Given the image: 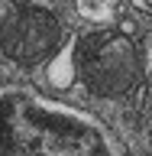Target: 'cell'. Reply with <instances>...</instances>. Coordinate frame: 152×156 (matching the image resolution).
<instances>
[{
    "instance_id": "cell-6",
    "label": "cell",
    "mask_w": 152,
    "mask_h": 156,
    "mask_svg": "<svg viewBox=\"0 0 152 156\" xmlns=\"http://www.w3.org/2000/svg\"><path fill=\"white\" fill-rule=\"evenodd\" d=\"M120 33H123V36H133V33H136V23H133V20H123V23H120Z\"/></svg>"
},
{
    "instance_id": "cell-3",
    "label": "cell",
    "mask_w": 152,
    "mask_h": 156,
    "mask_svg": "<svg viewBox=\"0 0 152 156\" xmlns=\"http://www.w3.org/2000/svg\"><path fill=\"white\" fill-rule=\"evenodd\" d=\"M62 42V23L46 7H19L0 26V52L19 65H36Z\"/></svg>"
},
{
    "instance_id": "cell-8",
    "label": "cell",
    "mask_w": 152,
    "mask_h": 156,
    "mask_svg": "<svg viewBox=\"0 0 152 156\" xmlns=\"http://www.w3.org/2000/svg\"><path fill=\"white\" fill-rule=\"evenodd\" d=\"M149 127H152V114H149Z\"/></svg>"
},
{
    "instance_id": "cell-7",
    "label": "cell",
    "mask_w": 152,
    "mask_h": 156,
    "mask_svg": "<svg viewBox=\"0 0 152 156\" xmlns=\"http://www.w3.org/2000/svg\"><path fill=\"white\" fill-rule=\"evenodd\" d=\"M139 10H146V13H152V0H133Z\"/></svg>"
},
{
    "instance_id": "cell-1",
    "label": "cell",
    "mask_w": 152,
    "mask_h": 156,
    "mask_svg": "<svg viewBox=\"0 0 152 156\" xmlns=\"http://www.w3.org/2000/svg\"><path fill=\"white\" fill-rule=\"evenodd\" d=\"M0 156H117L104 130L75 107L0 88Z\"/></svg>"
},
{
    "instance_id": "cell-2",
    "label": "cell",
    "mask_w": 152,
    "mask_h": 156,
    "mask_svg": "<svg viewBox=\"0 0 152 156\" xmlns=\"http://www.w3.org/2000/svg\"><path fill=\"white\" fill-rule=\"evenodd\" d=\"M78 78L94 98H126L143 78V58L123 33H87L78 39Z\"/></svg>"
},
{
    "instance_id": "cell-4",
    "label": "cell",
    "mask_w": 152,
    "mask_h": 156,
    "mask_svg": "<svg viewBox=\"0 0 152 156\" xmlns=\"http://www.w3.org/2000/svg\"><path fill=\"white\" fill-rule=\"evenodd\" d=\"M78 39H68L65 49H58L55 55L49 58V68H46V78H49V85L58 88V91H68V88L75 85V78H78Z\"/></svg>"
},
{
    "instance_id": "cell-5",
    "label": "cell",
    "mask_w": 152,
    "mask_h": 156,
    "mask_svg": "<svg viewBox=\"0 0 152 156\" xmlns=\"http://www.w3.org/2000/svg\"><path fill=\"white\" fill-rule=\"evenodd\" d=\"M78 13L91 23H113L117 0H78Z\"/></svg>"
}]
</instances>
